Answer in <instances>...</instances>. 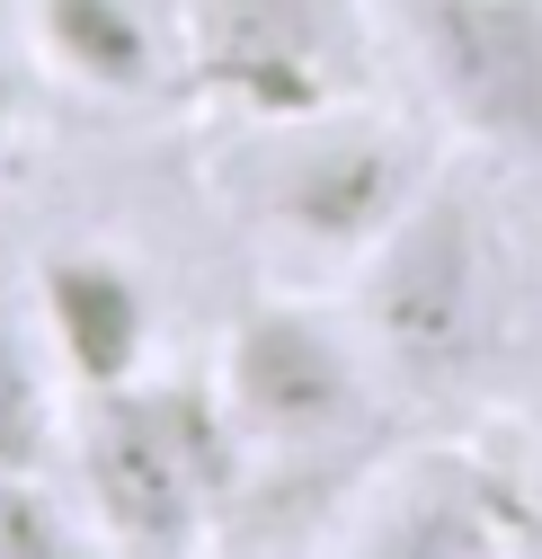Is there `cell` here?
I'll use <instances>...</instances> for the list:
<instances>
[{"mask_svg":"<svg viewBox=\"0 0 542 559\" xmlns=\"http://www.w3.org/2000/svg\"><path fill=\"white\" fill-rule=\"evenodd\" d=\"M436 169L445 160L400 116L338 98L303 116H240L214 152V195L276 285H347Z\"/></svg>","mask_w":542,"mask_h":559,"instance_id":"cell-1","label":"cell"},{"mask_svg":"<svg viewBox=\"0 0 542 559\" xmlns=\"http://www.w3.org/2000/svg\"><path fill=\"white\" fill-rule=\"evenodd\" d=\"M347 311L391 391L462 400L507 365L516 337V266L453 169L391 223V240L347 275Z\"/></svg>","mask_w":542,"mask_h":559,"instance_id":"cell-2","label":"cell"},{"mask_svg":"<svg viewBox=\"0 0 542 559\" xmlns=\"http://www.w3.org/2000/svg\"><path fill=\"white\" fill-rule=\"evenodd\" d=\"M240 427L214 382H161L152 365L98 382L72 427V498L107 550H196L240 498Z\"/></svg>","mask_w":542,"mask_h":559,"instance_id":"cell-3","label":"cell"},{"mask_svg":"<svg viewBox=\"0 0 542 559\" xmlns=\"http://www.w3.org/2000/svg\"><path fill=\"white\" fill-rule=\"evenodd\" d=\"M214 391L240 427V453L303 462V453L347 444L391 382H382L347 302H320L311 285H276L267 302H249L232 320Z\"/></svg>","mask_w":542,"mask_h":559,"instance_id":"cell-4","label":"cell"},{"mask_svg":"<svg viewBox=\"0 0 542 559\" xmlns=\"http://www.w3.org/2000/svg\"><path fill=\"white\" fill-rule=\"evenodd\" d=\"M187 90L223 124L365 98L382 0H178Z\"/></svg>","mask_w":542,"mask_h":559,"instance_id":"cell-5","label":"cell"},{"mask_svg":"<svg viewBox=\"0 0 542 559\" xmlns=\"http://www.w3.org/2000/svg\"><path fill=\"white\" fill-rule=\"evenodd\" d=\"M382 36L471 143L542 169V0H382Z\"/></svg>","mask_w":542,"mask_h":559,"instance_id":"cell-6","label":"cell"},{"mask_svg":"<svg viewBox=\"0 0 542 559\" xmlns=\"http://www.w3.org/2000/svg\"><path fill=\"white\" fill-rule=\"evenodd\" d=\"M347 542L427 559H542V462L498 444H427L365 488Z\"/></svg>","mask_w":542,"mask_h":559,"instance_id":"cell-7","label":"cell"},{"mask_svg":"<svg viewBox=\"0 0 542 559\" xmlns=\"http://www.w3.org/2000/svg\"><path fill=\"white\" fill-rule=\"evenodd\" d=\"M27 53L90 98L187 90L178 0H27Z\"/></svg>","mask_w":542,"mask_h":559,"instance_id":"cell-8","label":"cell"},{"mask_svg":"<svg viewBox=\"0 0 542 559\" xmlns=\"http://www.w3.org/2000/svg\"><path fill=\"white\" fill-rule=\"evenodd\" d=\"M27 311H36V337H45L54 373H72L81 391L125 382V373L152 365V294H143V275L125 258H107V249H54L36 266V302Z\"/></svg>","mask_w":542,"mask_h":559,"instance_id":"cell-9","label":"cell"},{"mask_svg":"<svg viewBox=\"0 0 542 559\" xmlns=\"http://www.w3.org/2000/svg\"><path fill=\"white\" fill-rule=\"evenodd\" d=\"M54 356L36 337V311L0 302V471H54Z\"/></svg>","mask_w":542,"mask_h":559,"instance_id":"cell-10","label":"cell"},{"mask_svg":"<svg viewBox=\"0 0 542 559\" xmlns=\"http://www.w3.org/2000/svg\"><path fill=\"white\" fill-rule=\"evenodd\" d=\"M81 542H98V533L54 471H0V559H54Z\"/></svg>","mask_w":542,"mask_h":559,"instance_id":"cell-11","label":"cell"},{"mask_svg":"<svg viewBox=\"0 0 542 559\" xmlns=\"http://www.w3.org/2000/svg\"><path fill=\"white\" fill-rule=\"evenodd\" d=\"M10 90H19V45H10V27H0V124H10Z\"/></svg>","mask_w":542,"mask_h":559,"instance_id":"cell-12","label":"cell"}]
</instances>
